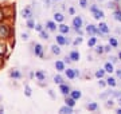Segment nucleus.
Masks as SVG:
<instances>
[{"instance_id": "obj_18", "label": "nucleus", "mask_w": 121, "mask_h": 114, "mask_svg": "<svg viewBox=\"0 0 121 114\" xmlns=\"http://www.w3.org/2000/svg\"><path fill=\"white\" fill-rule=\"evenodd\" d=\"M65 102H66L67 106H71V107H74V105H75V99H74L73 97H70V95H66Z\"/></svg>"}, {"instance_id": "obj_47", "label": "nucleus", "mask_w": 121, "mask_h": 114, "mask_svg": "<svg viewBox=\"0 0 121 114\" xmlns=\"http://www.w3.org/2000/svg\"><path fill=\"white\" fill-rule=\"evenodd\" d=\"M48 94H50V97H51V98H55V97H54V93H52V90H48Z\"/></svg>"}, {"instance_id": "obj_44", "label": "nucleus", "mask_w": 121, "mask_h": 114, "mask_svg": "<svg viewBox=\"0 0 121 114\" xmlns=\"http://www.w3.org/2000/svg\"><path fill=\"white\" fill-rule=\"evenodd\" d=\"M69 13H70V15H74V13H75V9H74V8H69Z\"/></svg>"}, {"instance_id": "obj_40", "label": "nucleus", "mask_w": 121, "mask_h": 114, "mask_svg": "<svg viewBox=\"0 0 121 114\" xmlns=\"http://www.w3.org/2000/svg\"><path fill=\"white\" fill-rule=\"evenodd\" d=\"M109 59H110V62H112L113 65H114V63H116V62H117V61H118V59H117V58H116V57H110V58H109Z\"/></svg>"}, {"instance_id": "obj_6", "label": "nucleus", "mask_w": 121, "mask_h": 114, "mask_svg": "<svg viewBox=\"0 0 121 114\" xmlns=\"http://www.w3.org/2000/svg\"><path fill=\"white\" fill-rule=\"evenodd\" d=\"M9 35V28L7 26L0 24V38H7Z\"/></svg>"}, {"instance_id": "obj_33", "label": "nucleus", "mask_w": 121, "mask_h": 114, "mask_svg": "<svg viewBox=\"0 0 121 114\" xmlns=\"http://www.w3.org/2000/svg\"><path fill=\"white\" fill-rule=\"evenodd\" d=\"M95 53L99 54V55H101L102 53H105V51H104V47H102V46H97V47H95Z\"/></svg>"}, {"instance_id": "obj_24", "label": "nucleus", "mask_w": 121, "mask_h": 114, "mask_svg": "<svg viewBox=\"0 0 121 114\" xmlns=\"http://www.w3.org/2000/svg\"><path fill=\"white\" fill-rule=\"evenodd\" d=\"M106 85H108V86H110V87H114V86H116V79L113 78V77L106 78Z\"/></svg>"}, {"instance_id": "obj_5", "label": "nucleus", "mask_w": 121, "mask_h": 114, "mask_svg": "<svg viewBox=\"0 0 121 114\" xmlns=\"http://www.w3.org/2000/svg\"><path fill=\"white\" fill-rule=\"evenodd\" d=\"M34 54L36 55V57H39V58H43V47H42V44H39V43L35 44Z\"/></svg>"}, {"instance_id": "obj_7", "label": "nucleus", "mask_w": 121, "mask_h": 114, "mask_svg": "<svg viewBox=\"0 0 121 114\" xmlns=\"http://www.w3.org/2000/svg\"><path fill=\"white\" fill-rule=\"evenodd\" d=\"M56 43L59 44V46H65V44H69V40L66 39L65 36H63V34H60V35H56Z\"/></svg>"}, {"instance_id": "obj_10", "label": "nucleus", "mask_w": 121, "mask_h": 114, "mask_svg": "<svg viewBox=\"0 0 121 114\" xmlns=\"http://www.w3.org/2000/svg\"><path fill=\"white\" fill-rule=\"evenodd\" d=\"M22 16L24 19H30L31 16H32V12H31V8L30 7H27V8H24L22 11Z\"/></svg>"}, {"instance_id": "obj_1", "label": "nucleus", "mask_w": 121, "mask_h": 114, "mask_svg": "<svg viewBox=\"0 0 121 114\" xmlns=\"http://www.w3.org/2000/svg\"><path fill=\"white\" fill-rule=\"evenodd\" d=\"M90 11H91V13H93V18L94 19H97V20H99V19H102L105 16V13H104V11L102 9H99L97 5H91L90 7Z\"/></svg>"}, {"instance_id": "obj_37", "label": "nucleus", "mask_w": 121, "mask_h": 114, "mask_svg": "<svg viewBox=\"0 0 121 114\" xmlns=\"http://www.w3.org/2000/svg\"><path fill=\"white\" fill-rule=\"evenodd\" d=\"M82 43V38H77V39L74 40V46H77V44H81Z\"/></svg>"}, {"instance_id": "obj_29", "label": "nucleus", "mask_w": 121, "mask_h": 114, "mask_svg": "<svg viewBox=\"0 0 121 114\" xmlns=\"http://www.w3.org/2000/svg\"><path fill=\"white\" fill-rule=\"evenodd\" d=\"M104 75H105V70H97L95 71V77H97L98 79H101Z\"/></svg>"}, {"instance_id": "obj_51", "label": "nucleus", "mask_w": 121, "mask_h": 114, "mask_svg": "<svg viewBox=\"0 0 121 114\" xmlns=\"http://www.w3.org/2000/svg\"><path fill=\"white\" fill-rule=\"evenodd\" d=\"M118 103H120V106H121V97L118 98Z\"/></svg>"}, {"instance_id": "obj_54", "label": "nucleus", "mask_w": 121, "mask_h": 114, "mask_svg": "<svg viewBox=\"0 0 121 114\" xmlns=\"http://www.w3.org/2000/svg\"><path fill=\"white\" fill-rule=\"evenodd\" d=\"M55 1H59V0H55Z\"/></svg>"}, {"instance_id": "obj_36", "label": "nucleus", "mask_w": 121, "mask_h": 114, "mask_svg": "<svg viewBox=\"0 0 121 114\" xmlns=\"http://www.w3.org/2000/svg\"><path fill=\"white\" fill-rule=\"evenodd\" d=\"M79 5H81L82 8H85L87 5V0H79Z\"/></svg>"}, {"instance_id": "obj_45", "label": "nucleus", "mask_w": 121, "mask_h": 114, "mask_svg": "<svg viewBox=\"0 0 121 114\" xmlns=\"http://www.w3.org/2000/svg\"><path fill=\"white\" fill-rule=\"evenodd\" d=\"M116 75L117 78H121V70H116Z\"/></svg>"}, {"instance_id": "obj_30", "label": "nucleus", "mask_w": 121, "mask_h": 114, "mask_svg": "<svg viewBox=\"0 0 121 114\" xmlns=\"http://www.w3.org/2000/svg\"><path fill=\"white\" fill-rule=\"evenodd\" d=\"M95 43H97V38H90V39H89V42H87L89 47H93V46H95Z\"/></svg>"}, {"instance_id": "obj_34", "label": "nucleus", "mask_w": 121, "mask_h": 114, "mask_svg": "<svg viewBox=\"0 0 121 114\" xmlns=\"http://www.w3.org/2000/svg\"><path fill=\"white\" fill-rule=\"evenodd\" d=\"M5 54V44L0 43V55H4Z\"/></svg>"}, {"instance_id": "obj_50", "label": "nucleus", "mask_w": 121, "mask_h": 114, "mask_svg": "<svg viewBox=\"0 0 121 114\" xmlns=\"http://www.w3.org/2000/svg\"><path fill=\"white\" fill-rule=\"evenodd\" d=\"M3 66V59H0V67Z\"/></svg>"}, {"instance_id": "obj_46", "label": "nucleus", "mask_w": 121, "mask_h": 114, "mask_svg": "<svg viewBox=\"0 0 121 114\" xmlns=\"http://www.w3.org/2000/svg\"><path fill=\"white\" fill-rule=\"evenodd\" d=\"M3 18H4V13H3V11H1V8H0V22H1Z\"/></svg>"}, {"instance_id": "obj_2", "label": "nucleus", "mask_w": 121, "mask_h": 114, "mask_svg": "<svg viewBox=\"0 0 121 114\" xmlns=\"http://www.w3.org/2000/svg\"><path fill=\"white\" fill-rule=\"evenodd\" d=\"M86 32L89 35H101V34H102V32L98 30V27L93 26V24H89V26L86 27Z\"/></svg>"}, {"instance_id": "obj_43", "label": "nucleus", "mask_w": 121, "mask_h": 114, "mask_svg": "<svg viewBox=\"0 0 121 114\" xmlns=\"http://www.w3.org/2000/svg\"><path fill=\"white\" fill-rule=\"evenodd\" d=\"M98 85L101 86V87H104V86H106V82H104V81H98Z\"/></svg>"}, {"instance_id": "obj_4", "label": "nucleus", "mask_w": 121, "mask_h": 114, "mask_svg": "<svg viewBox=\"0 0 121 114\" xmlns=\"http://www.w3.org/2000/svg\"><path fill=\"white\" fill-rule=\"evenodd\" d=\"M59 91L66 97V95H69V94H70L71 89H70L69 85H66V83H60V85H59Z\"/></svg>"}, {"instance_id": "obj_12", "label": "nucleus", "mask_w": 121, "mask_h": 114, "mask_svg": "<svg viewBox=\"0 0 121 114\" xmlns=\"http://www.w3.org/2000/svg\"><path fill=\"white\" fill-rule=\"evenodd\" d=\"M65 65L66 63L63 61H56L55 62V69L58 71H65Z\"/></svg>"}, {"instance_id": "obj_32", "label": "nucleus", "mask_w": 121, "mask_h": 114, "mask_svg": "<svg viewBox=\"0 0 121 114\" xmlns=\"http://www.w3.org/2000/svg\"><path fill=\"white\" fill-rule=\"evenodd\" d=\"M27 27H28V28H35V23H34V20H32L31 18L27 20Z\"/></svg>"}, {"instance_id": "obj_42", "label": "nucleus", "mask_w": 121, "mask_h": 114, "mask_svg": "<svg viewBox=\"0 0 121 114\" xmlns=\"http://www.w3.org/2000/svg\"><path fill=\"white\" fill-rule=\"evenodd\" d=\"M42 28H43V27L40 26V24H36V26H35V30H36V31H39V32L42 31Z\"/></svg>"}, {"instance_id": "obj_52", "label": "nucleus", "mask_w": 121, "mask_h": 114, "mask_svg": "<svg viewBox=\"0 0 121 114\" xmlns=\"http://www.w3.org/2000/svg\"><path fill=\"white\" fill-rule=\"evenodd\" d=\"M118 59H121V51H120V54H118Z\"/></svg>"}, {"instance_id": "obj_25", "label": "nucleus", "mask_w": 121, "mask_h": 114, "mask_svg": "<svg viewBox=\"0 0 121 114\" xmlns=\"http://www.w3.org/2000/svg\"><path fill=\"white\" fill-rule=\"evenodd\" d=\"M51 53L54 54V55H59V54H60L59 46H56V44H52V46H51Z\"/></svg>"}, {"instance_id": "obj_19", "label": "nucleus", "mask_w": 121, "mask_h": 114, "mask_svg": "<svg viewBox=\"0 0 121 114\" xmlns=\"http://www.w3.org/2000/svg\"><path fill=\"white\" fill-rule=\"evenodd\" d=\"M63 19H65L63 13H60V12H55V13H54V20H55V22L62 23V22H63Z\"/></svg>"}, {"instance_id": "obj_53", "label": "nucleus", "mask_w": 121, "mask_h": 114, "mask_svg": "<svg viewBox=\"0 0 121 114\" xmlns=\"http://www.w3.org/2000/svg\"><path fill=\"white\" fill-rule=\"evenodd\" d=\"M114 1H120V0H114Z\"/></svg>"}, {"instance_id": "obj_17", "label": "nucleus", "mask_w": 121, "mask_h": 114, "mask_svg": "<svg viewBox=\"0 0 121 114\" xmlns=\"http://www.w3.org/2000/svg\"><path fill=\"white\" fill-rule=\"evenodd\" d=\"M46 28H47L48 31H55V30H56V24H55V22H51V20L46 22Z\"/></svg>"}, {"instance_id": "obj_28", "label": "nucleus", "mask_w": 121, "mask_h": 114, "mask_svg": "<svg viewBox=\"0 0 121 114\" xmlns=\"http://www.w3.org/2000/svg\"><path fill=\"white\" fill-rule=\"evenodd\" d=\"M24 94H26L27 97H31V95H32V91H31V87L28 86V85H26V86H24Z\"/></svg>"}, {"instance_id": "obj_35", "label": "nucleus", "mask_w": 121, "mask_h": 114, "mask_svg": "<svg viewBox=\"0 0 121 114\" xmlns=\"http://www.w3.org/2000/svg\"><path fill=\"white\" fill-rule=\"evenodd\" d=\"M113 105H114V101H113V99H108V101H106V103H105V106H106V107H113Z\"/></svg>"}, {"instance_id": "obj_3", "label": "nucleus", "mask_w": 121, "mask_h": 114, "mask_svg": "<svg viewBox=\"0 0 121 114\" xmlns=\"http://www.w3.org/2000/svg\"><path fill=\"white\" fill-rule=\"evenodd\" d=\"M83 24V20L81 16H75V18L73 19V27L74 30H81V27H82Z\"/></svg>"}, {"instance_id": "obj_27", "label": "nucleus", "mask_w": 121, "mask_h": 114, "mask_svg": "<svg viewBox=\"0 0 121 114\" xmlns=\"http://www.w3.org/2000/svg\"><path fill=\"white\" fill-rule=\"evenodd\" d=\"M109 44H110L112 47H117V46H118V42H117L116 38H109Z\"/></svg>"}, {"instance_id": "obj_8", "label": "nucleus", "mask_w": 121, "mask_h": 114, "mask_svg": "<svg viewBox=\"0 0 121 114\" xmlns=\"http://www.w3.org/2000/svg\"><path fill=\"white\" fill-rule=\"evenodd\" d=\"M9 77L13 79H20L22 78V74L19 73V70H16V69H13V70L9 71Z\"/></svg>"}, {"instance_id": "obj_26", "label": "nucleus", "mask_w": 121, "mask_h": 114, "mask_svg": "<svg viewBox=\"0 0 121 114\" xmlns=\"http://www.w3.org/2000/svg\"><path fill=\"white\" fill-rule=\"evenodd\" d=\"M54 83H56V85L63 83V78H62L60 75H55V77H54Z\"/></svg>"}, {"instance_id": "obj_11", "label": "nucleus", "mask_w": 121, "mask_h": 114, "mask_svg": "<svg viewBox=\"0 0 121 114\" xmlns=\"http://www.w3.org/2000/svg\"><path fill=\"white\" fill-rule=\"evenodd\" d=\"M98 30L102 32V34H109V27L106 23H99V26H98Z\"/></svg>"}, {"instance_id": "obj_39", "label": "nucleus", "mask_w": 121, "mask_h": 114, "mask_svg": "<svg viewBox=\"0 0 121 114\" xmlns=\"http://www.w3.org/2000/svg\"><path fill=\"white\" fill-rule=\"evenodd\" d=\"M63 62H65V63H67V65H70V63H71L73 61H71V58H70V57H66V58H65V61H63Z\"/></svg>"}, {"instance_id": "obj_38", "label": "nucleus", "mask_w": 121, "mask_h": 114, "mask_svg": "<svg viewBox=\"0 0 121 114\" xmlns=\"http://www.w3.org/2000/svg\"><path fill=\"white\" fill-rule=\"evenodd\" d=\"M110 50H112V46H110V44H108V46H105V47H104V51H105V53H109Z\"/></svg>"}, {"instance_id": "obj_15", "label": "nucleus", "mask_w": 121, "mask_h": 114, "mask_svg": "<svg viewBox=\"0 0 121 114\" xmlns=\"http://www.w3.org/2000/svg\"><path fill=\"white\" fill-rule=\"evenodd\" d=\"M66 75H67L69 79L77 78V74H75V70H74V69H67V70H66Z\"/></svg>"}, {"instance_id": "obj_13", "label": "nucleus", "mask_w": 121, "mask_h": 114, "mask_svg": "<svg viewBox=\"0 0 121 114\" xmlns=\"http://www.w3.org/2000/svg\"><path fill=\"white\" fill-rule=\"evenodd\" d=\"M59 113H63V114H70V113H73V107L71 106H67V105H65V106H62L59 109Z\"/></svg>"}, {"instance_id": "obj_48", "label": "nucleus", "mask_w": 121, "mask_h": 114, "mask_svg": "<svg viewBox=\"0 0 121 114\" xmlns=\"http://www.w3.org/2000/svg\"><path fill=\"white\" fill-rule=\"evenodd\" d=\"M116 113H117V114H121V107H120V109H117V110H116Z\"/></svg>"}, {"instance_id": "obj_22", "label": "nucleus", "mask_w": 121, "mask_h": 114, "mask_svg": "<svg viewBox=\"0 0 121 114\" xmlns=\"http://www.w3.org/2000/svg\"><path fill=\"white\" fill-rule=\"evenodd\" d=\"M86 109L87 110H91V111H94V110L98 109V105H97L95 102H90V103H87V105H86Z\"/></svg>"}, {"instance_id": "obj_9", "label": "nucleus", "mask_w": 121, "mask_h": 114, "mask_svg": "<svg viewBox=\"0 0 121 114\" xmlns=\"http://www.w3.org/2000/svg\"><path fill=\"white\" fill-rule=\"evenodd\" d=\"M69 57L71 58V61H73V62H77V61H79V58H81V54L78 53V51H75V50H73V51L70 53Z\"/></svg>"}, {"instance_id": "obj_23", "label": "nucleus", "mask_w": 121, "mask_h": 114, "mask_svg": "<svg viewBox=\"0 0 121 114\" xmlns=\"http://www.w3.org/2000/svg\"><path fill=\"white\" fill-rule=\"evenodd\" d=\"M58 28H59L60 34H69V31H70V28H69L67 26H66V24H60V26L58 27Z\"/></svg>"}, {"instance_id": "obj_21", "label": "nucleus", "mask_w": 121, "mask_h": 114, "mask_svg": "<svg viewBox=\"0 0 121 114\" xmlns=\"http://www.w3.org/2000/svg\"><path fill=\"white\" fill-rule=\"evenodd\" d=\"M113 19H114L116 22L121 23V9H116V11L113 12Z\"/></svg>"}, {"instance_id": "obj_41", "label": "nucleus", "mask_w": 121, "mask_h": 114, "mask_svg": "<svg viewBox=\"0 0 121 114\" xmlns=\"http://www.w3.org/2000/svg\"><path fill=\"white\" fill-rule=\"evenodd\" d=\"M22 39L23 40H28V34H24V32H23L22 34Z\"/></svg>"}, {"instance_id": "obj_16", "label": "nucleus", "mask_w": 121, "mask_h": 114, "mask_svg": "<svg viewBox=\"0 0 121 114\" xmlns=\"http://www.w3.org/2000/svg\"><path fill=\"white\" fill-rule=\"evenodd\" d=\"M70 97H73L74 99L77 101V99H79V98L82 97V94H81L79 90H71V91H70Z\"/></svg>"}, {"instance_id": "obj_31", "label": "nucleus", "mask_w": 121, "mask_h": 114, "mask_svg": "<svg viewBox=\"0 0 121 114\" xmlns=\"http://www.w3.org/2000/svg\"><path fill=\"white\" fill-rule=\"evenodd\" d=\"M40 38H42V39H44V40H47L48 39V32L47 31H40Z\"/></svg>"}, {"instance_id": "obj_20", "label": "nucleus", "mask_w": 121, "mask_h": 114, "mask_svg": "<svg viewBox=\"0 0 121 114\" xmlns=\"http://www.w3.org/2000/svg\"><path fill=\"white\" fill-rule=\"evenodd\" d=\"M35 77H36L39 81H44V79H46V73L42 71V70H38L36 73H35Z\"/></svg>"}, {"instance_id": "obj_14", "label": "nucleus", "mask_w": 121, "mask_h": 114, "mask_svg": "<svg viewBox=\"0 0 121 114\" xmlns=\"http://www.w3.org/2000/svg\"><path fill=\"white\" fill-rule=\"evenodd\" d=\"M104 70L106 71V73H110V74H112L113 71H114V67H113V63H112V62H106V63H105Z\"/></svg>"}, {"instance_id": "obj_49", "label": "nucleus", "mask_w": 121, "mask_h": 114, "mask_svg": "<svg viewBox=\"0 0 121 114\" xmlns=\"http://www.w3.org/2000/svg\"><path fill=\"white\" fill-rule=\"evenodd\" d=\"M3 111H4V107H3V106H0V113H3Z\"/></svg>"}]
</instances>
